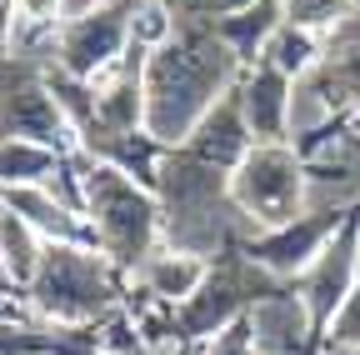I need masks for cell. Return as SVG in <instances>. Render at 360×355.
I'll return each instance as SVG.
<instances>
[{
	"mask_svg": "<svg viewBox=\"0 0 360 355\" xmlns=\"http://www.w3.org/2000/svg\"><path fill=\"white\" fill-rule=\"evenodd\" d=\"M40 250H45L40 231L30 226L25 215H15L6 200H0V260H6V271H11L25 290H30L35 271H40Z\"/></svg>",
	"mask_w": 360,
	"mask_h": 355,
	"instance_id": "cell-18",
	"label": "cell"
},
{
	"mask_svg": "<svg viewBox=\"0 0 360 355\" xmlns=\"http://www.w3.org/2000/svg\"><path fill=\"white\" fill-rule=\"evenodd\" d=\"M231 205L240 220L255 231H281L290 220L310 210V181H305V160L290 141L281 146H255L236 170H231Z\"/></svg>",
	"mask_w": 360,
	"mask_h": 355,
	"instance_id": "cell-4",
	"label": "cell"
},
{
	"mask_svg": "<svg viewBox=\"0 0 360 355\" xmlns=\"http://www.w3.org/2000/svg\"><path fill=\"white\" fill-rule=\"evenodd\" d=\"M155 6H165V15L175 25H215L225 15H240L255 0H155Z\"/></svg>",
	"mask_w": 360,
	"mask_h": 355,
	"instance_id": "cell-20",
	"label": "cell"
},
{
	"mask_svg": "<svg viewBox=\"0 0 360 355\" xmlns=\"http://www.w3.org/2000/svg\"><path fill=\"white\" fill-rule=\"evenodd\" d=\"M0 200H6L15 215H25L30 226L40 231V240H65V245H96L90 240V226L85 215L70 210L51 186H6L0 191Z\"/></svg>",
	"mask_w": 360,
	"mask_h": 355,
	"instance_id": "cell-14",
	"label": "cell"
},
{
	"mask_svg": "<svg viewBox=\"0 0 360 355\" xmlns=\"http://www.w3.org/2000/svg\"><path fill=\"white\" fill-rule=\"evenodd\" d=\"M355 280H360V210H350V220L335 231V240L315 255V265L295 280V290H300V300H305L321 340H326L330 321L340 316V305L350 300Z\"/></svg>",
	"mask_w": 360,
	"mask_h": 355,
	"instance_id": "cell-9",
	"label": "cell"
},
{
	"mask_svg": "<svg viewBox=\"0 0 360 355\" xmlns=\"http://www.w3.org/2000/svg\"><path fill=\"white\" fill-rule=\"evenodd\" d=\"M285 20V11H281V0H255V6H245L240 15H225V20H215L210 30L231 46L236 56H240V65L250 70L255 60H260V51H265V40L276 35V25Z\"/></svg>",
	"mask_w": 360,
	"mask_h": 355,
	"instance_id": "cell-15",
	"label": "cell"
},
{
	"mask_svg": "<svg viewBox=\"0 0 360 355\" xmlns=\"http://www.w3.org/2000/svg\"><path fill=\"white\" fill-rule=\"evenodd\" d=\"M135 355H146V350H135Z\"/></svg>",
	"mask_w": 360,
	"mask_h": 355,
	"instance_id": "cell-25",
	"label": "cell"
},
{
	"mask_svg": "<svg viewBox=\"0 0 360 355\" xmlns=\"http://www.w3.org/2000/svg\"><path fill=\"white\" fill-rule=\"evenodd\" d=\"M135 51V35H130V0H110V6H96L85 15H70L56 35H51V60L56 70H65L70 80L96 85L101 75H110L125 56Z\"/></svg>",
	"mask_w": 360,
	"mask_h": 355,
	"instance_id": "cell-7",
	"label": "cell"
},
{
	"mask_svg": "<svg viewBox=\"0 0 360 355\" xmlns=\"http://www.w3.org/2000/svg\"><path fill=\"white\" fill-rule=\"evenodd\" d=\"M236 96H240V110H245V125H250L255 146H281V141H290V110H295V80H290V75H281L276 65L255 60V65L240 75Z\"/></svg>",
	"mask_w": 360,
	"mask_h": 355,
	"instance_id": "cell-10",
	"label": "cell"
},
{
	"mask_svg": "<svg viewBox=\"0 0 360 355\" xmlns=\"http://www.w3.org/2000/svg\"><path fill=\"white\" fill-rule=\"evenodd\" d=\"M205 276H210V260L205 255L160 245L150 260H141L130 271V300L125 305H165V310H175V305H186L200 290Z\"/></svg>",
	"mask_w": 360,
	"mask_h": 355,
	"instance_id": "cell-11",
	"label": "cell"
},
{
	"mask_svg": "<svg viewBox=\"0 0 360 355\" xmlns=\"http://www.w3.org/2000/svg\"><path fill=\"white\" fill-rule=\"evenodd\" d=\"M80 205H85V226L90 240L105 260H115L120 271H135L141 260H150L165 245L160 231V195L141 186L135 175L96 160L80 150Z\"/></svg>",
	"mask_w": 360,
	"mask_h": 355,
	"instance_id": "cell-3",
	"label": "cell"
},
{
	"mask_svg": "<svg viewBox=\"0 0 360 355\" xmlns=\"http://www.w3.org/2000/svg\"><path fill=\"white\" fill-rule=\"evenodd\" d=\"M250 330H255V350L260 355H315L321 335L315 321L300 300L295 285H281L276 295H265L250 305Z\"/></svg>",
	"mask_w": 360,
	"mask_h": 355,
	"instance_id": "cell-12",
	"label": "cell"
},
{
	"mask_svg": "<svg viewBox=\"0 0 360 355\" xmlns=\"http://www.w3.org/2000/svg\"><path fill=\"white\" fill-rule=\"evenodd\" d=\"M0 316H6V310H0Z\"/></svg>",
	"mask_w": 360,
	"mask_h": 355,
	"instance_id": "cell-26",
	"label": "cell"
},
{
	"mask_svg": "<svg viewBox=\"0 0 360 355\" xmlns=\"http://www.w3.org/2000/svg\"><path fill=\"white\" fill-rule=\"evenodd\" d=\"M0 141H40L56 150H75L70 120L45 75V56H0Z\"/></svg>",
	"mask_w": 360,
	"mask_h": 355,
	"instance_id": "cell-6",
	"label": "cell"
},
{
	"mask_svg": "<svg viewBox=\"0 0 360 355\" xmlns=\"http://www.w3.org/2000/svg\"><path fill=\"white\" fill-rule=\"evenodd\" d=\"M360 210V205H355ZM350 220V210H305L300 220H290V226H281V231H255V235H245L236 250L245 255V260H255L260 271H270L276 280H285V285H295L310 265H315V255H321L330 240H335V231Z\"/></svg>",
	"mask_w": 360,
	"mask_h": 355,
	"instance_id": "cell-8",
	"label": "cell"
},
{
	"mask_svg": "<svg viewBox=\"0 0 360 355\" xmlns=\"http://www.w3.org/2000/svg\"><path fill=\"white\" fill-rule=\"evenodd\" d=\"M70 150L40 146V141H0V191L6 186H51Z\"/></svg>",
	"mask_w": 360,
	"mask_h": 355,
	"instance_id": "cell-16",
	"label": "cell"
},
{
	"mask_svg": "<svg viewBox=\"0 0 360 355\" xmlns=\"http://www.w3.org/2000/svg\"><path fill=\"white\" fill-rule=\"evenodd\" d=\"M195 355H260V350H255V330H250V316H240L236 325H225L220 335L200 340V345H195Z\"/></svg>",
	"mask_w": 360,
	"mask_h": 355,
	"instance_id": "cell-21",
	"label": "cell"
},
{
	"mask_svg": "<svg viewBox=\"0 0 360 355\" xmlns=\"http://www.w3.org/2000/svg\"><path fill=\"white\" fill-rule=\"evenodd\" d=\"M326 340H335V345H360V280H355V290H350V300L340 305V316L330 321V330H326Z\"/></svg>",
	"mask_w": 360,
	"mask_h": 355,
	"instance_id": "cell-22",
	"label": "cell"
},
{
	"mask_svg": "<svg viewBox=\"0 0 360 355\" xmlns=\"http://www.w3.org/2000/svg\"><path fill=\"white\" fill-rule=\"evenodd\" d=\"M245 75L240 56L210 25H175L170 40L146 51V130L160 146H186L191 130L236 91Z\"/></svg>",
	"mask_w": 360,
	"mask_h": 355,
	"instance_id": "cell-1",
	"label": "cell"
},
{
	"mask_svg": "<svg viewBox=\"0 0 360 355\" xmlns=\"http://www.w3.org/2000/svg\"><path fill=\"white\" fill-rule=\"evenodd\" d=\"M175 150H186V155H195V160H205V165H215V170L231 175V170L255 150V136H250V125H245L240 96L231 91V96H225V101L191 130V136H186V146H175Z\"/></svg>",
	"mask_w": 360,
	"mask_h": 355,
	"instance_id": "cell-13",
	"label": "cell"
},
{
	"mask_svg": "<svg viewBox=\"0 0 360 355\" xmlns=\"http://www.w3.org/2000/svg\"><path fill=\"white\" fill-rule=\"evenodd\" d=\"M321 56H326V35L300 30V25H290V20H281L276 35H270L265 51H260L265 65H276V70L290 75V80H305L315 65H321Z\"/></svg>",
	"mask_w": 360,
	"mask_h": 355,
	"instance_id": "cell-17",
	"label": "cell"
},
{
	"mask_svg": "<svg viewBox=\"0 0 360 355\" xmlns=\"http://www.w3.org/2000/svg\"><path fill=\"white\" fill-rule=\"evenodd\" d=\"M25 300H30V316L56 321V325H105L130 300V271L105 260L96 245L45 240L40 271Z\"/></svg>",
	"mask_w": 360,
	"mask_h": 355,
	"instance_id": "cell-2",
	"label": "cell"
},
{
	"mask_svg": "<svg viewBox=\"0 0 360 355\" xmlns=\"http://www.w3.org/2000/svg\"><path fill=\"white\" fill-rule=\"evenodd\" d=\"M350 125H355V130H360V105H355V110H350Z\"/></svg>",
	"mask_w": 360,
	"mask_h": 355,
	"instance_id": "cell-24",
	"label": "cell"
},
{
	"mask_svg": "<svg viewBox=\"0 0 360 355\" xmlns=\"http://www.w3.org/2000/svg\"><path fill=\"white\" fill-rule=\"evenodd\" d=\"M285 280H276L270 271H260L255 260H245L240 250H225L210 260V276L200 280V290L186 300V305H175L170 310V325L180 335V345H186L195 355L200 340L220 335L225 325H236L240 316H250V305L265 300V295H276Z\"/></svg>",
	"mask_w": 360,
	"mask_h": 355,
	"instance_id": "cell-5",
	"label": "cell"
},
{
	"mask_svg": "<svg viewBox=\"0 0 360 355\" xmlns=\"http://www.w3.org/2000/svg\"><path fill=\"white\" fill-rule=\"evenodd\" d=\"M96 6H110V0H65V20H70V15H85V11H96Z\"/></svg>",
	"mask_w": 360,
	"mask_h": 355,
	"instance_id": "cell-23",
	"label": "cell"
},
{
	"mask_svg": "<svg viewBox=\"0 0 360 355\" xmlns=\"http://www.w3.org/2000/svg\"><path fill=\"white\" fill-rule=\"evenodd\" d=\"M281 11H285V20L300 25V30L330 35L335 25H345V20L360 11V0H281Z\"/></svg>",
	"mask_w": 360,
	"mask_h": 355,
	"instance_id": "cell-19",
	"label": "cell"
}]
</instances>
